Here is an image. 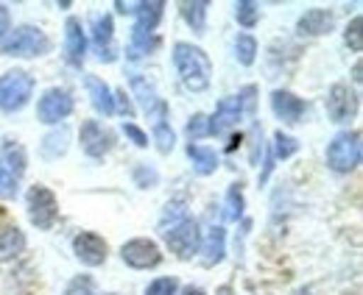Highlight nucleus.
I'll use <instances>...</instances> for the list:
<instances>
[{
  "label": "nucleus",
  "mask_w": 363,
  "mask_h": 295,
  "mask_svg": "<svg viewBox=\"0 0 363 295\" xmlns=\"http://www.w3.org/2000/svg\"><path fill=\"white\" fill-rule=\"evenodd\" d=\"M174 67H177V76L184 84V89H190V92H204L213 81V64H210L207 53L190 42L174 45Z\"/></svg>",
  "instance_id": "obj_1"
},
{
  "label": "nucleus",
  "mask_w": 363,
  "mask_h": 295,
  "mask_svg": "<svg viewBox=\"0 0 363 295\" xmlns=\"http://www.w3.org/2000/svg\"><path fill=\"white\" fill-rule=\"evenodd\" d=\"M48 50H50V40H48L45 31L37 28V25H17L0 42V53L3 56H14V59L45 56Z\"/></svg>",
  "instance_id": "obj_2"
},
{
  "label": "nucleus",
  "mask_w": 363,
  "mask_h": 295,
  "mask_svg": "<svg viewBox=\"0 0 363 295\" xmlns=\"http://www.w3.org/2000/svg\"><path fill=\"white\" fill-rule=\"evenodd\" d=\"M255 86H246L240 95H227L218 100L213 117H207V126H210V137H221L227 134L229 128H235L240 123L243 112H252L255 109Z\"/></svg>",
  "instance_id": "obj_3"
},
{
  "label": "nucleus",
  "mask_w": 363,
  "mask_h": 295,
  "mask_svg": "<svg viewBox=\"0 0 363 295\" xmlns=\"http://www.w3.org/2000/svg\"><path fill=\"white\" fill-rule=\"evenodd\" d=\"M34 86H37L34 76L26 73V70H9V73H3L0 76V112H6V115L20 112L31 100Z\"/></svg>",
  "instance_id": "obj_4"
},
{
  "label": "nucleus",
  "mask_w": 363,
  "mask_h": 295,
  "mask_svg": "<svg viewBox=\"0 0 363 295\" xmlns=\"http://www.w3.org/2000/svg\"><path fill=\"white\" fill-rule=\"evenodd\" d=\"M361 165V134L341 131L327 145V168L333 173H352Z\"/></svg>",
  "instance_id": "obj_5"
},
{
  "label": "nucleus",
  "mask_w": 363,
  "mask_h": 295,
  "mask_svg": "<svg viewBox=\"0 0 363 295\" xmlns=\"http://www.w3.org/2000/svg\"><path fill=\"white\" fill-rule=\"evenodd\" d=\"M162 234H165V245L177 259H193L201 251V229H199V220L193 217H184L177 226L165 229Z\"/></svg>",
  "instance_id": "obj_6"
},
{
  "label": "nucleus",
  "mask_w": 363,
  "mask_h": 295,
  "mask_svg": "<svg viewBox=\"0 0 363 295\" xmlns=\"http://www.w3.org/2000/svg\"><path fill=\"white\" fill-rule=\"evenodd\" d=\"M26 204H28V220L40 231H50L56 226V220H59V201H56V195L48 187H43V184L31 187L28 195H26Z\"/></svg>",
  "instance_id": "obj_7"
},
{
  "label": "nucleus",
  "mask_w": 363,
  "mask_h": 295,
  "mask_svg": "<svg viewBox=\"0 0 363 295\" xmlns=\"http://www.w3.org/2000/svg\"><path fill=\"white\" fill-rule=\"evenodd\" d=\"M79 139H82V151L90 159H104L115 148V131L98 123V120H84L82 131H79Z\"/></svg>",
  "instance_id": "obj_8"
},
{
  "label": "nucleus",
  "mask_w": 363,
  "mask_h": 295,
  "mask_svg": "<svg viewBox=\"0 0 363 295\" xmlns=\"http://www.w3.org/2000/svg\"><path fill=\"white\" fill-rule=\"evenodd\" d=\"M324 106H327V117L333 123H347V120H352L358 115L361 100L347 84H333L327 98H324Z\"/></svg>",
  "instance_id": "obj_9"
},
{
  "label": "nucleus",
  "mask_w": 363,
  "mask_h": 295,
  "mask_svg": "<svg viewBox=\"0 0 363 295\" xmlns=\"http://www.w3.org/2000/svg\"><path fill=\"white\" fill-rule=\"evenodd\" d=\"M70 112H73V95L67 89H62V86L48 89L45 95L40 98V103H37V117H40V123H48V126L65 120Z\"/></svg>",
  "instance_id": "obj_10"
},
{
  "label": "nucleus",
  "mask_w": 363,
  "mask_h": 295,
  "mask_svg": "<svg viewBox=\"0 0 363 295\" xmlns=\"http://www.w3.org/2000/svg\"><path fill=\"white\" fill-rule=\"evenodd\" d=\"M129 84H132L135 98L140 100V109H143L154 123H157V120H168V106H165V100L157 95V86L151 84L145 76L132 73V76H129Z\"/></svg>",
  "instance_id": "obj_11"
},
{
  "label": "nucleus",
  "mask_w": 363,
  "mask_h": 295,
  "mask_svg": "<svg viewBox=\"0 0 363 295\" xmlns=\"http://www.w3.org/2000/svg\"><path fill=\"white\" fill-rule=\"evenodd\" d=\"M121 256L129 267L135 270H148V267H157L162 262V251L154 240H145V237H137V240H129L123 248H121Z\"/></svg>",
  "instance_id": "obj_12"
},
{
  "label": "nucleus",
  "mask_w": 363,
  "mask_h": 295,
  "mask_svg": "<svg viewBox=\"0 0 363 295\" xmlns=\"http://www.w3.org/2000/svg\"><path fill=\"white\" fill-rule=\"evenodd\" d=\"M73 253H76V259H79L82 265L98 267V265L106 262L109 248H106V240L98 237L95 231H82V234H76V240H73Z\"/></svg>",
  "instance_id": "obj_13"
},
{
  "label": "nucleus",
  "mask_w": 363,
  "mask_h": 295,
  "mask_svg": "<svg viewBox=\"0 0 363 295\" xmlns=\"http://www.w3.org/2000/svg\"><path fill=\"white\" fill-rule=\"evenodd\" d=\"M272 112L277 115V120H282L285 126H296V123L305 117L308 103H305L302 98H296L294 92H288V89H274Z\"/></svg>",
  "instance_id": "obj_14"
},
{
  "label": "nucleus",
  "mask_w": 363,
  "mask_h": 295,
  "mask_svg": "<svg viewBox=\"0 0 363 295\" xmlns=\"http://www.w3.org/2000/svg\"><path fill=\"white\" fill-rule=\"evenodd\" d=\"M115 25H112V17L109 14H98L92 20V47L98 53V62H115L118 53H115Z\"/></svg>",
  "instance_id": "obj_15"
},
{
  "label": "nucleus",
  "mask_w": 363,
  "mask_h": 295,
  "mask_svg": "<svg viewBox=\"0 0 363 295\" xmlns=\"http://www.w3.org/2000/svg\"><path fill=\"white\" fill-rule=\"evenodd\" d=\"M84 56H87V37H84L82 20L70 17L65 23V59L70 67H82Z\"/></svg>",
  "instance_id": "obj_16"
},
{
  "label": "nucleus",
  "mask_w": 363,
  "mask_h": 295,
  "mask_svg": "<svg viewBox=\"0 0 363 295\" xmlns=\"http://www.w3.org/2000/svg\"><path fill=\"white\" fill-rule=\"evenodd\" d=\"M335 28V14L330 8H311L296 20L299 37H324Z\"/></svg>",
  "instance_id": "obj_17"
},
{
  "label": "nucleus",
  "mask_w": 363,
  "mask_h": 295,
  "mask_svg": "<svg viewBox=\"0 0 363 295\" xmlns=\"http://www.w3.org/2000/svg\"><path fill=\"white\" fill-rule=\"evenodd\" d=\"M84 86H87V95H90V103L101 112V115H115V95L112 89L104 84L101 79L95 76H84Z\"/></svg>",
  "instance_id": "obj_18"
},
{
  "label": "nucleus",
  "mask_w": 363,
  "mask_h": 295,
  "mask_svg": "<svg viewBox=\"0 0 363 295\" xmlns=\"http://www.w3.org/2000/svg\"><path fill=\"white\" fill-rule=\"evenodd\" d=\"M187 156H190L193 170L199 175H213L218 170V165H221V159H218V154L213 148H204V145H196V142L187 145Z\"/></svg>",
  "instance_id": "obj_19"
},
{
  "label": "nucleus",
  "mask_w": 363,
  "mask_h": 295,
  "mask_svg": "<svg viewBox=\"0 0 363 295\" xmlns=\"http://www.w3.org/2000/svg\"><path fill=\"white\" fill-rule=\"evenodd\" d=\"M6 170L20 181L23 173H26V165H28V156H26V148L17 142V139H3V159H0Z\"/></svg>",
  "instance_id": "obj_20"
},
{
  "label": "nucleus",
  "mask_w": 363,
  "mask_h": 295,
  "mask_svg": "<svg viewBox=\"0 0 363 295\" xmlns=\"http://www.w3.org/2000/svg\"><path fill=\"white\" fill-rule=\"evenodd\" d=\"M26 248V237L17 226H6L0 229V262H9V259H17Z\"/></svg>",
  "instance_id": "obj_21"
},
{
  "label": "nucleus",
  "mask_w": 363,
  "mask_h": 295,
  "mask_svg": "<svg viewBox=\"0 0 363 295\" xmlns=\"http://www.w3.org/2000/svg\"><path fill=\"white\" fill-rule=\"evenodd\" d=\"M224 253H227V231H224V226H213L210 237L204 243V265L207 267L218 265L224 259Z\"/></svg>",
  "instance_id": "obj_22"
},
{
  "label": "nucleus",
  "mask_w": 363,
  "mask_h": 295,
  "mask_svg": "<svg viewBox=\"0 0 363 295\" xmlns=\"http://www.w3.org/2000/svg\"><path fill=\"white\" fill-rule=\"evenodd\" d=\"M162 14H165V3L162 0H151V3H140L137 6V25L140 31H151L154 34V28L160 25V20H162Z\"/></svg>",
  "instance_id": "obj_23"
},
{
  "label": "nucleus",
  "mask_w": 363,
  "mask_h": 295,
  "mask_svg": "<svg viewBox=\"0 0 363 295\" xmlns=\"http://www.w3.org/2000/svg\"><path fill=\"white\" fill-rule=\"evenodd\" d=\"M67 139H70L67 128H56V131H50L45 139H43V145H40V154H43V159L53 162V159L65 156V154H67Z\"/></svg>",
  "instance_id": "obj_24"
},
{
  "label": "nucleus",
  "mask_w": 363,
  "mask_h": 295,
  "mask_svg": "<svg viewBox=\"0 0 363 295\" xmlns=\"http://www.w3.org/2000/svg\"><path fill=\"white\" fill-rule=\"evenodd\" d=\"M182 17H184V23L196 31V34H204V28H207V8H210V3H204V0H187V3H182Z\"/></svg>",
  "instance_id": "obj_25"
},
{
  "label": "nucleus",
  "mask_w": 363,
  "mask_h": 295,
  "mask_svg": "<svg viewBox=\"0 0 363 295\" xmlns=\"http://www.w3.org/2000/svg\"><path fill=\"white\" fill-rule=\"evenodd\" d=\"M157 45H160V40H157L151 31L135 28V31H132V40H129V47H126V59H132V62H135V59H143V56L154 53Z\"/></svg>",
  "instance_id": "obj_26"
},
{
  "label": "nucleus",
  "mask_w": 363,
  "mask_h": 295,
  "mask_svg": "<svg viewBox=\"0 0 363 295\" xmlns=\"http://www.w3.org/2000/svg\"><path fill=\"white\" fill-rule=\"evenodd\" d=\"M235 20L243 28H255L260 23V3H255V0H238L235 3Z\"/></svg>",
  "instance_id": "obj_27"
},
{
  "label": "nucleus",
  "mask_w": 363,
  "mask_h": 295,
  "mask_svg": "<svg viewBox=\"0 0 363 295\" xmlns=\"http://www.w3.org/2000/svg\"><path fill=\"white\" fill-rule=\"evenodd\" d=\"M235 59L243 64V67H252L255 59H257V40L252 34H240L235 40Z\"/></svg>",
  "instance_id": "obj_28"
},
{
  "label": "nucleus",
  "mask_w": 363,
  "mask_h": 295,
  "mask_svg": "<svg viewBox=\"0 0 363 295\" xmlns=\"http://www.w3.org/2000/svg\"><path fill=\"white\" fill-rule=\"evenodd\" d=\"M154 142H157V148H160L162 154H171V151H174L177 134H174V128H171V120H157V123H154Z\"/></svg>",
  "instance_id": "obj_29"
},
{
  "label": "nucleus",
  "mask_w": 363,
  "mask_h": 295,
  "mask_svg": "<svg viewBox=\"0 0 363 295\" xmlns=\"http://www.w3.org/2000/svg\"><path fill=\"white\" fill-rule=\"evenodd\" d=\"M243 190H240V184H232L227 190V220H240L243 217Z\"/></svg>",
  "instance_id": "obj_30"
},
{
  "label": "nucleus",
  "mask_w": 363,
  "mask_h": 295,
  "mask_svg": "<svg viewBox=\"0 0 363 295\" xmlns=\"http://www.w3.org/2000/svg\"><path fill=\"white\" fill-rule=\"evenodd\" d=\"M132 178H135V184L140 187V190H151V187L160 184V173L151 168V165H135Z\"/></svg>",
  "instance_id": "obj_31"
},
{
  "label": "nucleus",
  "mask_w": 363,
  "mask_h": 295,
  "mask_svg": "<svg viewBox=\"0 0 363 295\" xmlns=\"http://www.w3.org/2000/svg\"><path fill=\"white\" fill-rule=\"evenodd\" d=\"M296 151H299V142H296L294 137H288V134H282V131L274 134V154H277V159H288V156H294Z\"/></svg>",
  "instance_id": "obj_32"
},
{
  "label": "nucleus",
  "mask_w": 363,
  "mask_h": 295,
  "mask_svg": "<svg viewBox=\"0 0 363 295\" xmlns=\"http://www.w3.org/2000/svg\"><path fill=\"white\" fill-rule=\"evenodd\" d=\"M179 293V282L174 276H162V279H154L148 287H145V295H177Z\"/></svg>",
  "instance_id": "obj_33"
},
{
  "label": "nucleus",
  "mask_w": 363,
  "mask_h": 295,
  "mask_svg": "<svg viewBox=\"0 0 363 295\" xmlns=\"http://www.w3.org/2000/svg\"><path fill=\"white\" fill-rule=\"evenodd\" d=\"M187 137H190V142H196V139H201V137H210V126H207V115H193L190 117V123H187Z\"/></svg>",
  "instance_id": "obj_34"
},
{
  "label": "nucleus",
  "mask_w": 363,
  "mask_h": 295,
  "mask_svg": "<svg viewBox=\"0 0 363 295\" xmlns=\"http://www.w3.org/2000/svg\"><path fill=\"white\" fill-rule=\"evenodd\" d=\"M17 184H20V181L6 170L3 162H0V198H14V195H17Z\"/></svg>",
  "instance_id": "obj_35"
},
{
  "label": "nucleus",
  "mask_w": 363,
  "mask_h": 295,
  "mask_svg": "<svg viewBox=\"0 0 363 295\" xmlns=\"http://www.w3.org/2000/svg\"><path fill=\"white\" fill-rule=\"evenodd\" d=\"M361 17H355L350 25H347V34H344V40H347V45H350V50H355V53H361L363 47V37H361Z\"/></svg>",
  "instance_id": "obj_36"
},
{
  "label": "nucleus",
  "mask_w": 363,
  "mask_h": 295,
  "mask_svg": "<svg viewBox=\"0 0 363 295\" xmlns=\"http://www.w3.org/2000/svg\"><path fill=\"white\" fill-rule=\"evenodd\" d=\"M168 220H171V226H177L179 220H184V201H174V204H168V207H165V214H162L160 226L165 229V226H168Z\"/></svg>",
  "instance_id": "obj_37"
},
{
  "label": "nucleus",
  "mask_w": 363,
  "mask_h": 295,
  "mask_svg": "<svg viewBox=\"0 0 363 295\" xmlns=\"http://www.w3.org/2000/svg\"><path fill=\"white\" fill-rule=\"evenodd\" d=\"M123 134L135 142L137 148H148V134H145L140 126H135V123H123Z\"/></svg>",
  "instance_id": "obj_38"
},
{
  "label": "nucleus",
  "mask_w": 363,
  "mask_h": 295,
  "mask_svg": "<svg viewBox=\"0 0 363 295\" xmlns=\"http://www.w3.org/2000/svg\"><path fill=\"white\" fill-rule=\"evenodd\" d=\"M65 295H92V279L90 276H79V279H73Z\"/></svg>",
  "instance_id": "obj_39"
},
{
  "label": "nucleus",
  "mask_w": 363,
  "mask_h": 295,
  "mask_svg": "<svg viewBox=\"0 0 363 295\" xmlns=\"http://www.w3.org/2000/svg\"><path fill=\"white\" fill-rule=\"evenodd\" d=\"M112 95H115V109H121V115L132 117V115H135V106H132V100L126 98V92L121 89V92H112Z\"/></svg>",
  "instance_id": "obj_40"
},
{
  "label": "nucleus",
  "mask_w": 363,
  "mask_h": 295,
  "mask_svg": "<svg viewBox=\"0 0 363 295\" xmlns=\"http://www.w3.org/2000/svg\"><path fill=\"white\" fill-rule=\"evenodd\" d=\"M9 31H11V14H9V8L0 3V40H3Z\"/></svg>",
  "instance_id": "obj_41"
},
{
  "label": "nucleus",
  "mask_w": 363,
  "mask_h": 295,
  "mask_svg": "<svg viewBox=\"0 0 363 295\" xmlns=\"http://www.w3.org/2000/svg\"><path fill=\"white\" fill-rule=\"evenodd\" d=\"M137 6H140V3H123V0L115 3V8H118L121 14H137Z\"/></svg>",
  "instance_id": "obj_42"
},
{
  "label": "nucleus",
  "mask_w": 363,
  "mask_h": 295,
  "mask_svg": "<svg viewBox=\"0 0 363 295\" xmlns=\"http://www.w3.org/2000/svg\"><path fill=\"white\" fill-rule=\"evenodd\" d=\"M274 162V156L272 154H266V165H263V173H260V184H266V181H269V175H272V165Z\"/></svg>",
  "instance_id": "obj_43"
},
{
  "label": "nucleus",
  "mask_w": 363,
  "mask_h": 295,
  "mask_svg": "<svg viewBox=\"0 0 363 295\" xmlns=\"http://www.w3.org/2000/svg\"><path fill=\"white\" fill-rule=\"evenodd\" d=\"M182 295H207V293H204L201 287H184V290H182Z\"/></svg>",
  "instance_id": "obj_44"
},
{
  "label": "nucleus",
  "mask_w": 363,
  "mask_h": 295,
  "mask_svg": "<svg viewBox=\"0 0 363 295\" xmlns=\"http://www.w3.org/2000/svg\"><path fill=\"white\" fill-rule=\"evenodd\" d=\"M352 79L361 84V64H355V70H352Z\"/></svg>",
  "instance_id": "obj_45"
},
{
  "label": "nucleus",
  "mask_w": 363,
  "mask_h": 295,
  "mask_svg": "<svg viewBox=\"0 0 363 295\" xmlns=\"http://www.w3.org/2000/svg\"><path fill=\"white\" fill-rule=\"evenodd\" d=\"M106 295H115V293H106Z\"/></svg>",
  "instance_id": "obj_46"
}]
</instances>
